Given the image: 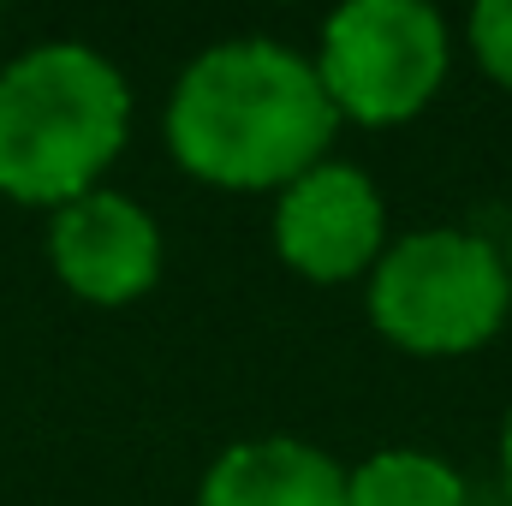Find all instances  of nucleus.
Wrapping results in <instances>:
<instances>
[{
    "label": "nucleus",
    "instance_id": "obj_4",
    "mask_svg": "<svg viewBox=\"0 0 512 506\" xmlns=\"http://www.w3.org/2000/svg\"><path fill=\"white\" fill-rule=\"evenodd\" d=\"M316 78L340 120L399 126L447 78V24L423 0H352L322 24Z\"/></svg>",
    "mask_w": 512,
    "mask_h": 506
},
{
    "label": "nucleus",
    "instance_id": "obj_3",
    "mask_svg": "<svg viewBox=\"0 0 512 506\" xmlns=\"http://www.w3.org/2000/svg\"><path fill=\"white\" fill-rule=\"evenodd\" d=\"M512 310L507 256L483 233L423 227L393 239L370 274V322L399 352L459 358L501 334Z\"/></svg>",
    "mask_w": 512,
    "mask_h": 506
},
{
    "label": "nucleus",
    "instance_id": "obj_5",
    "mask_svg": "<svg viewBox=\"0 0 512 506\" xmlns=\"http://www.w3.org/2000/svg\"><path fill=\"white\" fill-rule=\"evenodd\" d=\"M274 251L286 268L322 286H340L376 268L387 251V209L376 179L352 161H322L298 173L274 209Z\"/></svg>",
    "mask_w": 512,
    "mask_h": 506
},
{
    "label": "nucleus",
    "instance_id": "obj_6",
    "mask_svg": "<svg viewBox=\"0 0 512 506\" xmlns=\"http://www.w3.org/2000/svg\"><path fill=\"white\" fill-rule=\"evenodd\" d=\"M48 262L84 304H131L161 280V227L120 191H90L54 209Z\"/></svg>",
    "mask_w": 512,
    "mask_h": 506
},
{
    "label": "nucleus",
    "instance_id": "obj_1",
    "mask_svg": "<svg viewBox=\"0 0 512 506\" xmlns=\"http://www.w3.org/2000/svg\"><path fill=\"white\" fill-rule=\"evenodd\" d=\"M340 114L316 60L268 36L203 48L167 96V149L185 173L221 191H286L328 161Z\"/></svg>",
    "mask_w": 512,
    "mask_h": 506
},
{
    "label": "nucleus",
    "instance_id": "obj_10",
    "mask_svg": "<svg viewBox=\"0 0 512 506\" xmlns=\"http://www.w3.org/2000/svg\"><path fill=\"white\" fill-rule=\"evenodd\" d=\"M501 477H507V501H512V411L501 423Z\"/></svg>",
    "mask_w": 512,
    "mask_h": 506
},
{
    "label": "nucleus",
    "instance_id": "obj_9",
    "mask_svg": "<svg viewBox=\"0 0 512 506\" xmlns=\"http://www.w3.org/2000/svg\"><path fill=\"white\" fill-rule=\"evenodd\" d=\"M471 48H477L483 72L512 90V0H483V6H471Z\"/></svg>",
    "mask_w": 512,
    "mask_h": 506
},
{
    "label": "nucleus",
    "instance_id": "obj_8",
    "mask_svg": "<svg viewBox=\"0 0 512 506\" xmlns=\"http://www.w3.org/2000/svg\"><path fill=\"white\" fill-rule=\"evenodd\" d=\"M346 506H471L465 501V477L417 447H387L376 459H364L358 471H346Z\"/></svg>",
    "mask_w": 512,
    "mask_h": 506
},
{
    "label": "nucleus",
    "instance_id": "obj_2",
    "mask_svg": "<svg viewBox=\"0 0 512 506\" xmlns=\"http://www.w3.org/2000/svg\"><path fill=\"white\" fill-rule=\"evenodd\" d=\"M131 90L90 42L24 48L0 72V191L30 209H66L126 149Z\"/></svg>",
    "mask_w": 512,
    "mask_h": 506
},
{
    "label": "nucleus",
    "instance_id": "obj_7",
    "mask_svg": "<svg viewBox=\"0 0 512 506\" xmlns=\"http://www.w3.org/2000/svg\"><path fill=\"white\" fill-rule=\"evenodd\" d=\"M197 506H346V471L310 441L262 435L203 471Z\"/></svg>",
    "mask_w": 512,
    "mask_h": 506
},
{
    "label": "nucleus",
    "instance_id": "obj_11",
    "mask_svg": "<svg viewBox=\"0 0 512 506\" xmlns=\"http://www.w3.org/2000/svg\"><path fill=\"white\" fill-rule=\"evenodd\" d=\"M507 274H512V245H507Z\"/></svg>",
    "mask_w": 512,
    "mask_h": 506
}]
</instances>
